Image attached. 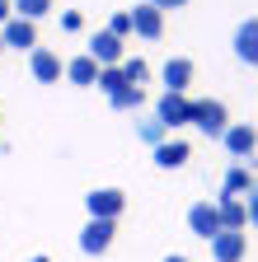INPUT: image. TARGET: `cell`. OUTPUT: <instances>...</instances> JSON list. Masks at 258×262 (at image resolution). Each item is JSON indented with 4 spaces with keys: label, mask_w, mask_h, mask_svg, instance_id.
Segmentation results:
<instances>
[{
    "label": "cell",
    "mask_w": 258,
    "mask_h": 262,
    "mask_svg": "<svg viewBox=\"0 0 258 262\" xmlns=\"http://www.w3.org/2000/svg\"><path fill=\"white\" fill-rule=\"evenodd\" d=\"M192 126H197L202 136H225L230 113H225L221 98H197V103H192Z\"/></svg>",
    "instance_id": "obj_1"
},
{
    "label": "cell",
    "mask_w": 258,
    "mask_h": 262,
    "mask_svg": "<svg viewBox=\"0 0 258 262\" xmlns=\"http://www.w3.org/2000/svg\"><path fill=\"white\" fill-rule=\"evenodd\" d=\"M85 206H89V220H117L122 206H127V196H122L117 187H94V192L85 196Z\"/></svg>",
    "instance_id": "obj_2"
},
{
    "label": "cell",
    "mask_w": 258,
    "mask_h": 262,
    "mask_svg": "<svg viewBox=\"0 0 258 262\" xmlns=\"http://www.w3.org/2000/svg\"><path fill=\"white\" fill-rule=\"evenodd\" d=\"M113 234H117V220H89L80 229V253H89V257L108 253L113 248Z\"/></svg>",
    "instance_id": "obj_3"
},
{
    "label": "cell",
    "mask_w": 258,
    "mask_h": 262,
    "mask_svg": "<svg viewBox=\"0 0 258 262\" xmlns=\"http://www.w3.org/2000/svg\"><path fill=\"white\" fill-rule=\"evenodd\" d=\"M249 253V234L244 229H221L211 239V262H244Z\"/></svg>",
    "instance_id": "obj_4"
},
{
    "label": "cell",
    "mask_w": 258,
    "mask_h": 262,
    "mask_svg": "<svg viewBox=\"0 0 258 262\" xmlns=\"http://www.w3.org/2000/svg\"><path fill=\"white\" fill-rule=\"evenodd\" d=\"M221 141H225V150H230L235 159H253V150H258V131H253L249 122H230Z\"/></svg>",
    "instance_id": "obj_5"
},
{
    "label": "cell",
    "mask_w": 258,
    "mask_h": 262,
    "mask_svg": "<svg viewBox=\"0 0 258 262\" xmlns=\"http://www.w3.org/2000/svg\"><path fill=\"white\" fill-rule=\"evenodd\" d=\"M155 117L165 122V131H174V126H188V122H192V103H188L183 94H165V98L155 103Z\"/></svg>",
    "instance_id": "obj_6"
},
{
    "label": "cell",
    "mask_w": 258,
    "mask_h": 262,
    "mask_svg": "<svg viewBox=\"0 0 258 262\" xmlns=\"http://www.w3.org/2000/svg\"><path fill=\"white\" fill-rule=\"evenodd\" d=\"M28 71H33L38 84H56L61 80V56L52 47H33V52H28Z\"/></svg>",
    "instance_id": "obj_7"
},
{
    "label": "cell",
    "mask_w": 258,
    "mask_h": 262,
    "mask_svg": "<svg viewBox=\"0 0 258 262\" xmlns=\"http://www.w3.org/2000/svg\"><path fill=\"white\" fill-rule=\"evenodd\" d=\"M188 229H192L197 239H207V244H211V239L221 234V215H216V206H211V202H197V206L188 211Z\"/></svg>",
    "instance_id": "obj_8"
},
{
    "label": "cell",
    "mask_w": 258,
    "mask_h": 262,
    "mask_svg": "<svg viewBox=\"0 0 258 262\" xmlns=\"http://www.w3.org/2000/svg\"><path fill=\"white\" fill-rule=\"evenodd\" d=\"M132 33H136V38H160V33H165V10H155L150 5V0H146V5H136L132 10Z\"/></svg>",
    "instance_id": "obj_9"
},
{
    "label": "cell",
    "mask_w": 258,
    "mask_h": 262,
    "mask_svg": "<svg viewBox=\"0 0 258 262\" xmlns=\"http://www.w3.org/2000/svg\"><path fill=\"white\" fill-rule=\"evenodd\" d=\"M0 38H5V47H19V52L28 47V52H33V47H38V24H33V19H19V14H14L5 28H0Z\"/></svg>",
    "instance_id": "obj_10"
},
{
    "label": "cell",
    "mask_w": 258,
    "mask_h": 262,
    "mask_svg": "<svg viewBox=\"0 0 258 262\" xmlns=\"http://www.w3.org/2000/svg\"><path fill=\"white\" fill-rule=\"evenodd\" d=\"M89 56L99 61V71H104V66H122V38H113L108 28L94 33V38H89Z\"/></svg>",
    "instance_id": "obj_11"
},
{
    "label": "cell",
    "mask_w": 258,
    "mask_h": 262,
    "mask_svg": "<svg viewBox=\"0 0 258 262\" xmlns=\"http://www.w3.org/2000/svg\"><path fill=\"white\" fill-rule=\"evenodd\" d=\"M235 56L244 66H258V19H244L235 28Z\"/></svg>",
    "instance_id": "obj_12"
},
{
    "label": "cell",
    "mask_w": 258,
    "mask_h": 262,
    "mask_svg": "<svg viewBox=\"0 0 258 262\" xmlns=\"http://www.w3.org/2000/svg\"><path fill=\"white\" fill-rule=\"evenodd\" d=\"M165 94H188V84H192V61L188 56H169L165 61Z\"/></svg>",
    "instance_id": "obj_13"
},
{
    "label": "cell",
    "mask_w": 258,
    "mask_h": 262,
    "mask_svg": "<svg viewBox=\"0 0 258 262\" xmlns=\"http://www.w3.org/2000/svg\"><path fill=\"white\" fill-rule=\"evenodd\" d=\"M216 215H221V229H249V211H244L240 196H221Z\"/></svg>",
    "instance_id": "obj_14"
},
{
    "label": "cell",
    "mask_w": 258,
    "mask_h": 262,
    "mask_svg": "<svg viewBox=\"0 0 258 262\" xmlns=\"http://www.w3.org/2000/svg\"><path fill=\"white\" fill-rule=\"evenodd\" d=\"M188 155H192L188 141H165V145H155V164H160V169H183Z\"/></svg>",
    "instance_id": "obj_15"
},
{
    "label": "cell",
    "mask_w": 258,
    "mask_h": 262,
    "mask_svg": "<svg viewBox=\"0 0 258 262\" xmlns=\"http://www.w3.org/2000/svg\"><path fill=\"white\" fill-rule=\"evenodd\" d=\"M66 80H71V84H99V61H94L89 52L75 56V61L66 66Z\"/></svg>",
    "instance_id": "obj_16"
},
{
    "label": "cell",
    "mask_w": 258,
    "mask_h": 262,
    "mask_svg": "<svg viewBox=\"0 0 258 262\" xmlns=\"http://www.w3.org/2000/svg\"><path fill=\"white\" fill-rule=\"evenodd\" d=\"M108 103H113L117 113H136V108L146 103V89H141V84H122L117 94H108Z\"/></svg>",
    "instance_id": "obj_17"
},
{
    "label": "cell",
    "mask_w": 258,
    "mask_h": 262,
    "mask_svg": "<svg viewBox=\"0 0 258 262\" xmlns=\"http://www.w3.org/2000/svg\"><path fill=\"white\" fill-rule=\"evenodd\" d=\"M249 187H253L249 169H244V164H235V169L225 173V192H221V196H240V202H244V196H249Z\"/></svg>",
    "instance_id": "obj_18"
},
{
    "label": "cell",
    "mask_w": 258,
    "mask_h": 262,
    "mask_svg": "<svg viewBox=\"0 0 258 262\" xmlns=\"http://www.w3.org/2000/svg\"><path fill=\"white\" fill-rule=\"evenodd\" d=\"M117 71H122V80H127V84H146V80H150V66H146L141 56H122Z\"/></svg>",
    "instance_id": "obj_19"
},
{
    "label": "cell",
    "mask_w": 258,
    "mask_h": 262,
    "mask_svg": "<svg viewBox=\"0 0 258 262\" xmlns=\"http://www.w3.org/2000/svg\"><path fill=\"white\" fill-rule=\"evenodd\" d=\"M136 136H141L146 145H165L169 131H165V122H160V117H146V122H136Z\"/></svg>",
    "instance_id": "obj_20"
},
{
    "label": "cell",
    "mask_w": 258,
    "mask_h": 262,
    "mask_svg": "<svg viewBox=\"0 0 258 262\" xmlns=\"http://www.w3.org/2000/svg\"><path fill=\"white\" fill-rule=\"evenodd\" d=\"M10 5H14V14H19V19H33V24H38V19L52 10V0H10Z\"/></svg>",
    "instance_id": "obj_21"
},
{
    "label": "cell",
    "mask_w": 258,
    "mask_h": 262,
    "mask_svg": "<svg viewBox=\"0 0 258 262\" xmlns=\"http://www.w3.org/2000/svg\"><path fill=\"white\" fill-rule=\"evenodd\" d=\"M127 80H122V71H117V66H104V71H99V89L104 94H117Z\"/></svg>",
    "instance_id": "obj_22"
},
{
    "label": "cell",
    "mask_w": 258,
    "mask_h": 262,
    "mask_svg": "<svg viewBox=\"0 0 258 262\" xmlns=\"http://www.w3.org/2000/svg\"><path fill=\"white\" fill-rule=\"evenodd\" d=\"M108 33H113V38H127V33H132V10L113 14V19H108Z\"/></svg>",
    "instance_id": "obj_23"
},
{
    "label": "cell",
    "mask_w": 258,
    "mask_h": 262,
    "mask_svg": "<svg viewBox=\"0 0 258 262\" xmlns=\"http://www.w3.org/2000/svg\"><path fill=\"white\" fill-rule=\"evenodd\" d=\"M244 211H249V229H258V178H253V187L244 196Z\"/></svg>",
    "instance_id": "obj_24"
},
{
    "label": "cell",
    "mask_w": 258,
    "mask_h": 262,
    "mask_svg": "<svg viewBox=\"0 0 258 262\" xmlns=\"http://www.w3.org/2000/svg\"><path fill=\"white\" fill-rule=\"evenodd\" d=\"M61 28H66V33H80V28H85V19H80L75 10H66V14H61Z\"/></svg>",
    "instance_id": "obj_25"
},
{
    "label": "cell",
    "mask_w": 258,
    "mask_h": 262,
    "mask_svg": "<svg viewBox=\"0 0 258 262\" xmlns=\"http://www.w3.org/2000/svg\"><path fill=\"white\" fill-rule=\"evenodd\" d=\"M150 5H155V10H183L188 0H150Z\"/></svg>",
    "instance_id": "obj_26"
},
{
    "label": "cell",
    "mask_w": 258,
    "mask_h": 262,
    "mask_svg": "<svg viewBox=\"0 0 258 262\" xmlns=\"http://www.w3.org/2000/svg\"><path fill=\"white\" fill-rule=\"evenodd\" d=\"M10 19H14V5H10V0H0V28H5Z\"/></svg>",
    "instance_id": "obj_27"
},
{
    "label": "cell",
    "mask_w": 258,
    "mask_h": 262,
    "mask_svg": "<svg viewBox=\"0 0 258 262\" xmlns=\"http://www.w3.org/2000/svg\"><path fill=\"white\" fill-rule=\"evenodd\" d=\"M165 262H188V257H183V253H169V257H165Z\"/></svg>",
    "instance_id": "obj_28"
},
{
    "label": "cell",
    "mask_w": 258,
    "mask_h": 262,
    "mask_svg": "<svg viewBox=\"0 0 258 262\" xmlns=\"http://www.w3.org/2000/svg\"><path fill=\"white\" fill-rule=\"evenodd\" d=\"M0 52H5V38H0Z\"/></svg>",
    "instance_id": "obj_29"
},
{
    "label": "cell",
    "mask_w": 258,
    "mask_h": 262,
    "mask_svg": "<svg viewBox=\"0 0 258 262\" xmlns=\"http://www.w3.org/2000/svg\"><path fill=\"white\" fill-rule=\"evenodd\" d=\"M33 262H47V257H33Z\"/></svg>",
    "instance_id": "obj_30"
}]
</instances>
